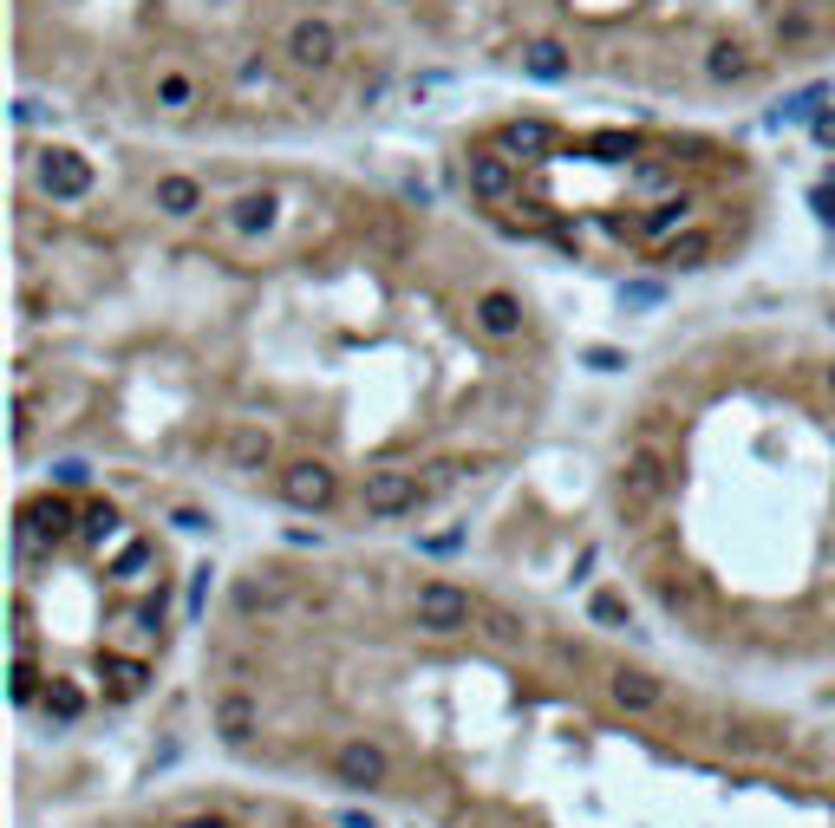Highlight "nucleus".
Instances as JSON below:
<instances>
[{"label":"nucleus","instance_id":"obj_1","mask_svg":"<svg viewBox=\"0 0 835 828\" xmlns=\"http://www.w3.org/2000/svg\"><path fill=\"white\" fill-rule=\"evenodd\" d=\"M568 392L556 300L457 203L300 150L13 144V450L300 542H412Z\"/></svg>","mask_w":835,"mask_h":828},{"label":"nucleus","instance_id":"obj_2","mask_svg":"<svg viewBox=\"0 0 835 828\" xmlns=\"http://www.w3.org/2000/svg\"><path fill=\"white\" fill-rule=\"evenodd\" d=\"M229 769L392 828H835V711H790L503 567L268 542L197 614Z\"/></svg>","mask_w":835,"mask_h":828},{"label":"nucleus","instance_id":"obj_3","mask_svg":"<svg viewBox=\"0 0 835 828\" xmlns=\"http://www.w3.org/2000/svg\"><path fill=\"white\" fill-rule=\"evenodd\" d=\"M594 522L666 652L738 686L835 672V307L673 333L601 424Z\"/></svg>","mask_w":835,"mask_h":828},{"label":"nucleus","instance_id":"obj_4","mask_svg":"<svg viewBox=\"0 0 835 828\" xmlns=\"http://www.w3.org/2000/svg\"><path fill=\"white\" fill-rule=\"evenodd\" d=\"M385 0H13V72L105 138L307 150L366 125L399 46Z\"/></svg>","mask_w":835,"mask_h":828},{"label":"nucleus","instance_id":"obj_5","mask_svg":"<svg viewBox=\"0 0 835 828\" xmlns=\"http://www.w3.org/2000/svg\"><path fill=\"white\" fill-rule=\"evenodd\" d=\"M444 197L509 255L594 280H711L776 229V177L751 144L659 118L516 105L457 131Z\"/></svg>","mask_w":835,"mask_h":828},{"label":"nucleus","instance_id":"obj_6","mask_svg":"<svg viewBox=\"0 0 835 828\" xmlns=\"http://www.w3.org/2000/svg\"><path fill=\"white\" fill-rule=\"evenodd\" d=\"M138 484L33 464L13 496V704L27 724L92 731L163 686L190 633V574Z\"/></svg>","mask_w":835,"mask_h":828},{"label":"nucleus","instance_id":"obj_7","mask_svg":"<svg viewBox=\"0 0 835 828\" xmlns=\"http://www.w3.org/2000/svg\"><path fill=\"white\" fill-rule=\"evenodd\" d=\"M437 53L542 92L738 105L835 60V0H385Z\"/></svg>","mask_w":835,"mask_h":828}]
</instances>
